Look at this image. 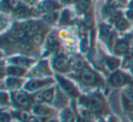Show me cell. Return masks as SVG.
I'll return each mask as SVG.
<instances>
[{"mask_svg":"<svg viewBox=\"0 0 133 122\" xmlns=\"http://www.w3.org/2000/svg\"><path fill=\"white\" fill-rule=\"evenodd\" d=\"M48 82V80H46V81H43V80H31V81L26 83V85L25 86V89L28 91H35L39 89L40 87H42L43 86H45Z\"/></svg>","mask_w":133,"mask_h":122,"instance_id":"obj_4","label":"cell"},{"mask_svg":"<svg viewBox=\"0 0 133 122\" xmlns=\"http://www.w3.org/2000/svg\"><path fill=\"white\" fill-rule=\"evenodd\" d=\"M56 43H57V37H56L55 34H51V35L48 37V44L49 45V46H53L56 45Z\"/></svg>","mask_w":133,"mask_h":122,"instance_id":"obj_23","label":"cell"},{"mask_svg":"<svg viewBox=\"0 0 133 122\" xmlns=\"http://www.w3.org/2000/svg\"><path fill=\"white\" fill-rule=\"evenodd\" d=\"M10 121V116L6 113H2L1 115V122H9Z\"/></svg>","mask_w":133,"mask_h":122,"instance_id":"obj_29","label":"cell"},{"mask_svg":"<svg viewBox=\"0 0 133 122\" xmlns=\"http://www.w3.org/2000/svg\"><path fill=\"white\" fill-rule=\"evenodd\" d=\"M59 81H60L61 87H63V89H64L66 93H69V94H71V95L74 94V93H75V89L69 81L62 79V78H59Z\"/></svg>","mask_w":133,"mask_h":122,"instance_id":"obj_10","label":"cell"},{"mask_svg":"<svg viewBox=\"0 0 133 122\" xmlns=\"http://www.w3.org/2000/svg\"><path fill=\"white\" fill-rule=\"evenodd\" d=\"M20 48L22 50H24V51H28V50L31 49V45L28 44V43L25 42V43H22V44H20Z\"/></svg>","mask_w":133,"mask_h":122,"instance_id":"obj_28","label":"cell"},{"mask_svg":"<svg viewBox=\"0 0 133 122\" xmlns=\"http://www.w3.org/2000/svg\"><path fill=\"white\" fill-rule=\"evenodd\" d=\"M89 0H79L78 2V8L80 12H83L89 8Z\"/></svg>","mask_w":133,"mask_h":122,"instance_id":"obj_17","label":"cell"},{"mask_svg":"<svg viewBox=\"0 0 133 122\" xmlns=\"http://www.w3.org/2000/svg\"><path fill=\"white\" fill-rule=\"evenodd\" d=\"M80 78L81 80L86 84H94L97 80V77L96 74L94 72H92L91 70H89V69H86L80 75Z\"/></svg>","mask_w":133,"mask_h":122,"instance_id":"obj_3","label":"cell"},{"mask_svg":"<svg viewBox=\"0 0 133 122\" xmlns=\"http://www.w3.org/2000/svg\"><path fill=\"white\" fill-rule=\"evenodd\" d=\"M69 67V61L66 57H60L56 59L55 61V67L58 70H65Z\"/></svg>","mask_w":133,"mask_h":122,"instance_id":"obj_7","label":"cell"},{"mask_svg":"<svg viewBox=\"0 0 133 122\" xmlns=\"http://www.w3.org/2000/svg\"><path fill=\"white\" fill-rule=\"evenodd\" d=\"M18 118L21 121L28 122L30 120V115L28 112H20V114L18 115Z\"/></svg>","mask_w":133,"mask_h":122,"instance_id":"obj_22","label":"cell"},{"mask_svg":"<svg viewBox=\"0 0 133 122\" xmlns=\"http://www.w3.org/2000/svg\"><path fill=\"white\" fill-rule=\"evenodd\" d=\"M125 107H126V109H127L128 110L133 111V101H132V100H129V99H128V98H127V100H126Z\"/></svg>","mask_w":133,"mask_h":122,"instance_id":"obj_27","label":"cell"},{"mask_svg":"<svg viewBox=\"0 0 133 122\" xmlns=\"http://www.w3.org/2000/svg\"><path fill=\"white\" fill-rule=\"evenodd\" d=\"M43 41V37L40 34H37L33 37V42L35 43L36 45H40Z\"/></svg>","mask_w":133,"mask_h":122,"instance_id":"obj_25","label":"cell"},{"mask_svg":"<svg viewBox=\"0 0 133 122\" xmlns=\"http://www.w3.org/2000/svg\"><path fill=\"white\" fill-rule=\"evenodd\" d=\"M65 122H66V121H65Z\"/></svg>","mask_w":133,"mask_h":122,"instance_id":"obj_41","label":"cell"},{"mask_svg":"<svg viewBox=\"0 0 133 122\" xmlns=\"http://www.w3.org/2000/svg\"><path fill=\"white\" fill-rule=\"evenodd\" d=\"M80 114H81L82 118H89V117H90V113H89V111H87V110H81Z\"/></svg>","mask_w":133,"mask_h":122,"instance_id":"obj_31","label":"cell"},{"mask_svg":"<svg viewBox=\"0 0 133 122\" xmlns=\"http://www.w3.org/2000/svg\"><path fill=\"white\" fill-rule=\"evenodd\" d=\"M131 89L133 90V84H132V86H131Z\"/></svg>","mask_w":133,"mask_h":122,"instance_id":"obj_37","label":"cell"},{"mask_svg":"<svg viewBox=\"0 0 133 122\" xmlns=\"http://www.w3.org/2000/svg\"><path fill=\"white\" fill-rule=\"evenodd\" d=\"M107 65L109 67V69H114L118 65V60L115 58H109L107 61Z\"/></svg>","mask_w":133,"mask_h":122,"instance_id":"obj_20","label":"cell"},{"mask_svg":"<svg viewBox=\"0 0 133 122\" xmlns=\"http://www.w3.org/2000/svg\"><path fill=\"white\" fill-rule=\"evenodd\" d=\"M79 122H85V121H79Z\"/></svg>","mask_w":133,"mask_h":122,"instance_id":"obj_40","label":"cell"},{"mask_svg":"<svg viewBox=\"0 0 133 122\" xmlns=\"http://www.w3.org/2000/svg\"><path fill=\"white\" fill-rule=\"evenodd\" d=\"M25 70L18 67H9L6 69V74L11 77H20L24 74Z\"/></svg>","mask_w":133,"mask_h":122,"instance_id":"obj_8","label":"cell"},{"mask_svg":"<svg viewBox=\"0 0 133 122\" xmlns=\"http://www.w3.org/2000/svg\"><path fill=\"white\" fill-rule=\"evenodd\" d=\"M9 5L13 8H17L19 6V3L17 0H9Z\"/></svg>","mask_w":133,"mask_h":122,"instance_id":"obj_30","label":"cell"},{"mask_svg":"<svg viewBox=\"0 0 133 122\" xmlns=\"http://www.w3.org/2000/svg\"><path fill=\"white\" fill-rule=\"evenodd\" d=\"M23 30L26 32V34L29 37H32V36H35L37 34L38 32V26H37L36 23H32V22H26L22 24V26H21Z\"/></svg>","mask_w":133,"mask_h":122,"instance_id":"obj_2","label":"cell"},{"mask_svg":"<svg viewBox=\"0 0 133 122\" xmlns=\"http://www.w3.org/2000/svg\"><path fill=\"white\" fill-rule=\"evenodd\" d=\"M41 8H42V11H45V12H46V13H49V12H53V10L56 8V4L54 2H52V1L48 0V1L43 2Z\"/></svg>","mask_w":133,"mask_h":122,"instance_id":"obj_12","label":"cell"},{"mask_svg":"<svg viewBox=\"0 0 133 122\" xmlns=\"http://www.w3.org/2000/svg\"><path fill=\"white\" fill-rule=\"evenodd\" d=\"M110 82L113 86H116V87H118V86L123 85L126 82V78L122 73L120 72H116L111 76L110 78Z\"/></svg>","mask_w":133,"mask_h":122,"instance_id":"obj_6","label":"cell"},{"mask_svg":"<svg viewBox=\"0 0 133 122\" xmlns=\"http://www.w3.org/2000/svg\"><path fill=\"white\" fill-rule=\"evenodd\" d=\"M33 122H41V119L40 118H34Z\"/></svg>","mask_w":133,"mask_h":122,"instance_id":"obj_35","label":"cell"},{"mask_svg":"<svg viewBox=\"0 0 133 122\" xmlns=\"http://www.w3.org/2000/svg\"><path fill=\"white\" fill-rule=\"evenodd\" d=\"M128 26V23L125 19L123 18H118V20L116 21V28H118V30H124L126 29Z\"/></svg>","mask_w":133,"mask_h":122,"instance_id":"obj_18","label":"cell"},{"mask_svg":"<svg viewBox=\"0 0 133 122\" xmlns=\"http://www.w3.org/2000/svg\"><path fill=\"white\" fill-rule=\"evenodd\" d=\"M28 14V11L26 8H19V9L17 10V15L19 17H26Z\"/></svg>","mask_w":133,"mask_h":122,"instance_id":"obj_24","label":"cell"},{"mask_svg":"<svg viewBox=\"0 0 133 122\" xmlns=\"http://www.w3.org/2000/svg\"><path fill=\"white\" fill-rule=\"evenodd\" d=\"M34 99H35V101L37 102V103H41L43 100H45L44 99V95H43V92L37 93V94L35 96V98H34Z\"/></svg>","mask_w":133,"mask_h":122,"instance_id":"obj_26","label":"cell"},{"mask_svg":"<svg viewBox=\"0 0 133 122\" xmlns=\"http://www.w3.org/2000/svg\"><path fill=\"white\" fill-rule=\"evenodd\" d=\"M11 34L17 39V40H18V39H21V38H24L26 35V32H25L22 28H17V29H15L14 31H12Z\"/></svg>","mask_w":133,"mask_h":122,"instance_id":"obj_15","label":"cell"},{"mask_svg":"<svg viewBox=\"0 0 133 122\" xmlns=\"http://www.w3.org/2000/svg\"><path fill=\"white\" fill-rule=\"evenodd\" d=\"M65 3H66V4H73V3H77L78 2L79 0H63Z\"/></svg>","mask_w":133,"mask_h":122,"instance_id":"obj_34","label":"cell"},{"mask_svg":"<svg viewBox=\"0 0 133 122\" xmlns=\"http://www.w3.org/2000/svg\"><path fill=\"white\" fill-rule=\"evenodd\" d=\"M131 117L133 118V111H132V113H131Z\"/></svg>","mask_w":133,"mask_h":122,"instance_id":"obj_38","label":"cell"},{"mask_svg":"<svg viewBox=\"0 0 133 122\" xmlns=\"http://www.w3.org/2000/svg\"><path fill=\"white\" fill-rule=\"evenodd\" d=\"M131 8H133V1H132V3H131Z\"/></svg>","mask_w":133,"mask_h":122,"instance_id":"obj_36","label":"cell"},{"mask_svg":"<svg viewBox=\"0 0 133 122\" xmlns=\"http://www.w3.org/2000/svg\"><path fill=\"white\" fill-rule=\"evenodd\" d=\"M116 51L118 53H120V54H123V53H126L129 49V46H128L127 42L125 41H120V42L117 43L116 45Z\"/></svg>","mask_w":133,"mask_h":122,"instance_id":"obj_13","label":"cell"},{"mask_svg":"<svg viewBox=\"0 0 133 122\" xmlns=\"http://www.w3.org/2000/svg\"><path fill=\"white\" fill-rule=\"evenodd\" d=\"M43 95H44V99L46 101H51L52 98H53V90L48 89V90L43 92Z\"/></svg>","mask_w":133,"mask_h":122,"instance_id":"obj_21","label":"cell"},{"mask_svg":"<svg viewBox=\"0 0 133 122\" xmlns=\"http://www.w3.org/2000/svg\"><path fill=\"white\" fill-rule=\"evenodd\" d=\"M15 100L17 104H19L20 106H23V107H28L30 104V100L28 98V95L25 92H22V91H19V92L16 93Z\"/></svg>","mask_w":133,"mask_h":122,"instance_id":"obj_5","label":"cell"},{"mask_svg":"<svg viewBox=\"0 0 133 122\" xmlns=\"http://www.w3.org/2000/svg\"><path fill=\"white\" fill-rule=\"evenodd\" d=\"M82 66H83V62H82L81 60H78L76 62L75 67H76V69H81V67H82Z\"/></svg>","mask_w":133,"mask_h":122,"instance_id":"obj_32","label":"cell"},{"mask_svg":"<svg viewBox=\"0 0 133 122\" xmlns=\"http://www.w3.org/2000/svg\"><path fill=\"white\" fill-rule=\"evenodd\" d=\"M57 18V12H49L44 16V20L48 23H53Z\"/></svg>","mask_w":133,"mask_h":122,"instance_id":"obj_14","label":"cell"},{"mask_svg":"<svg viewBox=\"0 0 133 122\" xmlns=\"http://www.w3.org/2000/svg\"><path fill=\"white\" fill-rule=\"evenodd\" d=\"M21 82L19 80L16 79V78H9V79L6 80V85L10 87V89H17V87L20 86Z\"/></svg>","mask_w":133,"mask_h":122,"instance_id":"obj_16","label":"cell"},{"mask_svg":"<svg viewBox=\"0 0 133 122\" xmlns=\"http://www.w3.org/2000/svg\"><path fill=\"white\" fill-rule=\"evenodd\" d=\"M49 122H56V121H54V120H51V121H49Z\"/></svg>","mask_w":133,"mask_h":122,"instance_id":"obj_39","label":"cell"},{"mask_svg":"<svg viewBox=\"0 0 133 122\" xmlns=\"http://www.w3.org/2000/svg\"><path fill=\"white\" fill-rule=\"evenodd\" d=\"M12 62L19 67H28L31 63V60L25 58V57H16V58L12 59Z\"/></svg>","mask_w":133,"mask_h":122,"instance_id":"obj_11","label":"cell"},{"mask_svg":"<svg viewBox=\"0 0 133 122\" xmlns=\"http://www.w3.org/2000/svg\"><path fill=\"white\" fill-rule=\"evenodd\" d=\"M88 105H89V109L90 110L94 111V112H98L103 107V102H102L101 98L98 97H92L88 100Z\"/></svg>","mask_w":133,"mask_h":122,"instance_id":"obj_1","label":"cell"},{"mask_svg":"<svg viewBox=\"0 0 133 122\" xmlns=\"http://www.w3.org/2000/svg\"><path fill=\"white\" fill-rule=\"evenodd\" d=\"M63 118H65V120H66V122H74V115L72 114V112L69 110H64V112H63Z\"/></svg>","mask_w":133,"mask_h":122,"instance_id":"obj_19","label":"cell"},{"mask_svg":"<svg viewBox=\"0 0 133 122\" xmlns=\"http://www.w3.org/2000/svg\"><path fill=\"white\" fill-rule=\"evenodd\" d=\"M34 112L35 114L38 115V116H49L52 113V111L50 110L48 107H46V106H37L34 109Z\"/></svg>","mask_w":133,"mask_h":122,"instance_id":"obj_9","label":"cell"},{"mask_svg":"<svg viewBox=\"0 0 133 122\" xmlns=\"http://www.w3.org/2000/svg\"><path fill=\"white\" fill-rule=\"evenodd\" d=\"M8 41H10V42H16V41L17 40V39L16 38V37H14V36L12 35V34H10V35L8 36Z\"/></svg>","mask_w":133,"mask_h":122,"instance_id":"obj_33","label":"cell"}]
</instances>
